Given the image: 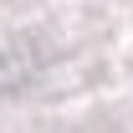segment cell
<instances>
[{
  "label": "cell",
  "mask_w": 133,
  "mask_h": 133,
  "mask_svg": "<svg viewBox=\"0 0 133 133\" xmlns=\"http://www.w3.org/2000/svg\"><path fill=\"white\" fill-rule=\"evenodd\" d=\"M41 62H26V51H10V56H0V92H10V87H21L26 77H31Z\"/></svg>",
  "instance_id": "1"
}]
</instances>
